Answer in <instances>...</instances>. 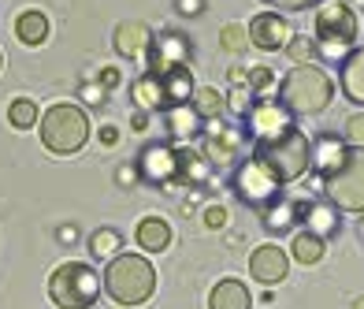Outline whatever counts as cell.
Instances as JSON below:
<instances>
[{"instance_id": "7402d4cb", "label": "cell", "mask_w": 364, "mask_h": 309, "mask_svg": "<svg viewBox=\"0 0 364 309\" xmlns=\"http://www.w3.org/2000/svg\"><path fill=\"white\" fill-rule=\"evenodd\" d=\"M346 153H350V145H346V138H335V135H323L316 145H312V164H316L323 175L327 172H335L342 160H346Z\"/></svg>"}, {"instance_id": "5bb4252c", "label": "cell", "mask_w": 364, "mask_h": 309, "mask_svg": "<svg viewBox=\"0 0 364 309\" xmlns=\"http://www.w3.org/2000/svg\"><path fill=\"white\" fill-rule=\"evenodd\" d=\"M138 172L149 183H175V150L171 145H149L138 157Z\"/></svg>"}, {"instance_id": "7bdbcfd3", "label": "cell", "mask_w": 364, "mask_h": 309, "mask_svg": "<svg viewBox=\"0 0 364 309\" xmlns=\"http://www.w3.org/2000/svg\"><path fill=\"white\" fill-rule=\"evenodd\" d=\"M56 239H60V242H68V246H71V242L78 239V227H75V224H68V227H60V231H56Z\"/></svg>"}, {"instance_id": "d6a6232c", "label": "cell", "mask_w": 364, "mask_h": 309, "mask_svg": "<svg viewBox=\"0 0 364 309\" xmlns=\"http://www.w3.org/2000/svg\"><path fill=\"white\" fill-rule=\"evenodd\" d=\"M250 90H253V97H264V93H272L275 90V75H272V68H250Z\"/></svg>"}, {"instance_id": "44dd1931", "label": "cell", "mask_w": 364, "mask_h": 309, "mask_svg": "<svg viewBox=\"0 0 364 309\" xmlns=\"http://www.w3.org/2000/svg\"><path fill=\"white\" fill-rule=\"evenodd\" d=\"M138 112H153V108H168V97H164V78L156 75H141L134 86H130Z\"/></svg>"}, {"instance_id": "4316f807", "label": "cell", "mask_w": 364, "mask_h": 309, "mask_svg": "<svg viewBox=\"0 0 364 309\" xmlns=\"http://www.w3.org/2000/svg\"><path fill=\"white\" fill-rule=\"evenodd\" d=\"M294 261H301V265H320L323 261V239L320 235H312V231H297L294 235Z\"/></svg>"}, {"instance_id": "5b68a950", "label": "cell", "mask_w": 364, "mask_h": 309, "mask_svg": "<svg viewBox=\"0 0 364 309\" xmlns=\"http://www.w3.org/2000/svg\"><path fill=\"white\" fill-rule=\"evenodd\" d=\"M101 290H105L101 276L86 261H63L48 276V298L60 309H90Z\"/></svg>"}, {"instance_id": "7a4b0ae2", "label": "cell", "mask_w": 364, "mask_h": 309, "mask_svg": "<svg viewBox=\"0 0 364 309\" xmlns=\"http://www.w3.org/2000/svg\"><path fill=\"white\" fill-rule=\"evenodd\" d=\"M253 160H260V164L279 179V187L297 183V179H305V172L312 168V142L290 127L287 135L260 138L257 150H253Z\"/></svg>"}, {"instance_id": "ab89813d", "label": "cell", "mask_w": 364, "mask_h": 309, "mask_svg": "<svg viewBox=\"0 0 364 309\" xmlns=\"http://www.w3.org/2000/svg\"><path fill=\"white\" fill-rule=\"evenodd\" d=\"M115 179H119L123 187H130V183H138V179H141V172L138 168H119V172H115Z\"/></svg>"}, {"instance_id": "9a60e30c", "label": "cell", "mask_w": 364, "mask_h": 309, "mask_svg": "<svg viewBox=\"0 0 364 309\" xmlns=\"http://www.w3.org/2000/svg\"><path fill=\"white\" fill-rule=\"evenodd\" d=\"M112 41H115V53H119V56L138 60V56L149 53V45H153V30H149L141 19H127V23L115 26V38Z\"/></svg>"}, {"instance_id": "d6986e66", "label": "cell", "mask_w": 364, "mask_h": 309, "mask_svg": "<svg viewBox=\"0 0 364 309\" xmlns=\"http://www.w3.org/2000/svg\"><path fill=\"white\" fill-rule=\"evenodd\" d=\"M338 83H342V93L350 97V101L364 105V48H357V53H350L342 60Z\"/></svg>"}, {"instance_id": "f6af8a7d", "label": "cell", "mask_w": 364, "mask_h": 309, "mask_svg": "<svg viewBox=\"0 0 364 309\" xmlns=\"http://www.w3.org/2000/svg\"><path fill=\"white\" fill-rule=\"evenodd\" d=\"M353 309H364V295H360V298H353Z\"/></svg>"}, {"instance_id": "8992f818", "label": "cell", "mask_w": 364, "mask_h": 309, "mask_svg": "<svg viewBox=\"0 0 364 309\" xmlns=\"http://www.w3.org/2000/svg\"><path fill=\"white\" fill-rule=\"evenodd\" d=\"M323 198L342 213H364V145H350L342 164L323 175Z\"/></svg>"}, {"instance_id": "ee69618b", "label": "cell", "mask_w": 364, "mask_h": 309, "mask_svg": "<svg viewBox=\"0 0 364 309\" xmlns=\"http://www.w3.org/2000/svg\"><path fill=\"white\" fill-rule=\"evenodd\" d=\"M130 123H134V131H145V127H149V116H145V112H134V120H130Z\"/></svg>"}, {"instance_id": "ffe728a7", "label": "cell", "mask_w": 364, "mask_h": 309, "mask_svg": "<svg viewBox=\"0 0 364 309\" xmlns=\"http://www.w3.org/2000/svg\"><path fill=\"white\" fill-rule=\"evenodd\" d=\"M175 179H178V183L201 187L205 179H208V160L201 153L186 150V145H178V150H175Z\"/></svg>"}, {"instance_id": "8d00e7d4", "label": "cell", "mask_w": 364, "mask_h": 309, "mask_svg": "<svg viewBox=\"0 0 364 309\" xmlns=\"http://www.w3.org/2000/svg\"><path fill=\"white\" fill-rule=\"evenodd\" d=\"M105 97H108V90H105L101 83H86V86H82V101H90V105H105Z\"/></svg>"}, {"instance_id": "f546056e", "label": "cell", "mask_w": 364, "mask_h": 309, "mask_svg": "<svg viewBox=\"0 0 364 309\" xmlns=\"http://www.w3.org/2000/svg\"><path fill=\"white\" fill-rule=\"evenodd\" d=\"M8 123L15 131H30V127H38V101H30V97H15L8 105Z\"/></svg>"}, {"instance_id": "ba28073f", "label": "cell", "mask_w": 364, "mask_h": 309, "mask_svg": "<svg viewBox=\"0 0 364 309\" xmlns=\"http://www.w3.org/2000/svg\"><path fill=\"white\" fill-rule=\"evenodd\" d=\"M235 190L245 205L264 209L279 198V179L260 164V160H245V164L235 172Z\"/></svg>"}, {"instance_id": "cb8c5ba5", "label": "cell", "mask_w": 364, "mask_h": 309, "mask_svg": "<svg viewBox=\"0 0 364 309\" xmlns=\"http://www.w3.org/2000/svg\"><path fill=\"white\" fill-rule=\"evenodd\" d=\"M260 216H264V227H272V231H287V227H294L297 220H301V209H297L294 201H287L283 194H279L272 205H264V209H260Z\"/></svg>"}, {"instance_id": "1f68e13d", "label": "cell", "mask_w": 364, "mask_h": 309, "mask_svg": "<svg viewBox=\"0 0 364 309\" xmlns=\"http://www.w3.org/2000/svg\"><path fill=\"white\" fill-rule=\"evenodd\" d=\"M220 41H223L227 53H242V48L250 45V30H245L242 23H227V26L220 30Z\"/></svg>"}, {"instance_id": "74e56055", "label": "cell", "mask_w": 364, "mask_h": 309, "mask_svg": "<svg viewBox=\"0 0 364 309\" xmlns=\"http://www.w3.org/2000/svg\"><path fill=\"white\" fill-rule=\"evenodd\" d=\"M264 4H272L279 11H301V8H312L316 0H264Z\"/></svg>"}, {"instance_id": "9c48e42d", "label": "cell", "mask_w": 364, "mask_h": 309, "mask_svg": "<svg viewBox=\"0 0 364 309\" xmlns=\"http://www.w3.org/2000/svg\"><path fill=\"white\" fill-rule=\"evenodd\" d=\"M190 68V41L182 34H160L149 45V75L168 78L171 71Z\"/></svg>"}, {"instance_id": "f35d334b", "label": "cell", "mask_w": 364, "mask_h": 309, "mask_svg": "<svg viewBox=\"0 0 364 309\" xmlns=\"http://www.w3.org/2000/svg\"><path fill=\"white\" fill-rule=\"evenodd\" d=\"M119 78H123L119 68H101V86L105 90H115V86H119Z\"/></svg>"}, {"instance_id": "bcb514c9", "label": "cell", "mask_w": 364, "mask_h": 309, "mask_svg": "<svg viewBox=\"0 0 364 309\" xmlns=\"http://www.w3.org/2000/svg\"><path fill=\"white\" fill-rule=\"evenodd\" d=\"M360 239H364V213H360Z\"/></svg>"}, {"instance_id": "4fadbf2b", "label": "cell", "mask_w": 364, "mask_h": 309, "mask_svg": "<svg viewBox=\"0 0 364 309\" xmlns=\"http://www.w3.org/2000/svg\"><path fill=\"white\" fill-rule=\"evenodd\" d=\"M250 127L260 135V138H275V135H287L294 127V112L283 105V101H257L253 112H250Z\"/></svg>"}, {"instance_id": "3957f363", "label": "cell", "mask_w": 364, "mask_h": 309, "mask_svg": "<svg viewBox=\"0 0 364 309\" xmlns=\"http://www.w3.org/2000/svg\"><path fill=\"white\" fill-rule=\"evenodd\" d=\"M335 97V78H331L320 63H297L279 86V101H283L294 116H320Z\"/></svg>"}, {"instance_id": "603a6c76", "label": "cell", "mask_w": 364, "mask_h": 309, "mask_svg": "<svg viewBox=\"0 0 364 309\" xmlns=\"http://www.w3.org/2000/svg\"><path fill=\"white\" fill-rule=\"evenodd\" d=\"M15 38H19L23 45H30V48L45 45V38H48V19H45V11L26 8L19 19H15Z\"/></svg>"}, {"instance_id": "30bf717a", "label": "cell", "mask_w": 364, "mask_h": 309, "mask_svg": "<svg viewBox=\"0 0 364 309\" xmlns=\"http://www.w3.org/2000/svg\"><path fill=\"white\" fill-rule=\"evenodd\" d=\"M290 41H294V30L287 23V15H279V11L253 15V23H250V45L264 48V53H275V48H287Z\"/></svg>"}, {"instance_id": "4dcf8cb0", "label": "cell", "mask_w": 364, "mask_h": 309, "mask_svg": "<svg viewBox=\"0 0 364 309\" xmlns=\"http://www.w3.org/2000/svg\"><path fill=\"white\" fill-rule=\"evenodd\" d=\"M253 105H257V97H253L250 86H230V93H227V108L235 112V116H250Z\"/></svg>"}, {"instance_id": "d590c367", "label": "cell", "mask_w": 364, "mask_h": 309, "mask_svg": "<svg viewBox=\"0 0 364 309\" xmlns=\"http://www.w3.org/2000/svg\"><path fill=\"white\" fill-rule=\"evenodd\" d=\"M205 227H208V231H220V227H227V209H223V205H208V209H205Z\"/></svg>"}, {"instance_id": "52a82bcc", "label": "cell", "mask_w": 364, "mask_h": 309, "mask_svg": "<svg viewBox=\"0 0 364 309\" xmlns=\"http://www.w3.org/2000/svg\"><path fill=\"white\" fill-rule=\"evenodd\" d=\"M316 48L323 56H346L357 41V15L350 4H323L316 11Z\"/></svg>"}, {"instance_id": "7c38bea8", "label": "cell", "mask_w": 364, "mask_h": 309, "mask_svg": "<svg viewBox=\"0 0 364 309\" xmlns=\"http://www.w3.org/2000/svg\"><path fill=\"white\" fill-rule=\"evenodd\" d=\"M287 268H290V257H287V250H279L275 242H264V246H257L253 257H250L253 280L264 283V287H279L287 280Z\"/></svg>"}, {"instance_id": "836d02e7", "label": "cell", "mask_w": 364, "mask_h": 309, "mask_svg": "<svg viewBox=\"0 0 364 309\" xmlns=\"http://www.w3.org/2000/svg\"><path fill=\"white\" fill-rule=\"evenodd\" d=\"M287 53H290L294 68H297V63H312V53H316V45H312L309 38H294V41L287 45Z\"/></svg>"}, {"instance_id": "d4e9b609", "label": "cell", "mask_w": 364, "mask_h": 309, "mask_svg": "<svg viewBox=\"0 0 364 309\" xmlns=\"http://www.w3.org/2000/svg\"><path fill=\"white\" fill-rule=\"evenodd\" d=\"M168 131L171 138H193V135H201V116L193 112V105H171L168 108Z\"/></svg>"}, {"instance_id": "7dc6e473", "label": "cell", "mask_w": 364, "mask_h": 309, "mask_svg": "<svg viewBox=\"0 0 364 309\" xmlns=\"http://www.w3.org/2000/svg\"><path fill=\"white\" fill-rule=\"evenodd\" d=\"M0 63H4V56H0Z\"/></svg>"}, {"instance_id": "e0dca14e", "label": "cell", "mask_w": 364, "mask_h": 309, "mask_svg": "<svg viewBox=\"0 0 364 309\" xmlns=\"http://www.w3.org/2000/svg\"><path fill=\"white\" fill-rule=\"evenodd\" d=\"M134 242H138L141 250H149V253L168 250V246H171V227H168V220H160V216H145V220H138V227H134Z\"/></svg>"}, {"instance_id": "8fae6325", "label": "cell", "mask_w": 364, "mask_h": 309, "mask_svg": "<svg viewBox=\"0 0 364 309\" xmlns=\"http://www.w3.org/2000/svg\"><path fill=\"white\" fill-rule=\"evenodd\" d=\"M205 160L208 164H235L242 157V131L238 127H227L220 120H208V131H205Z\"/></svg>"}, {"instance_id": "f1b7e54d", "label": "cell", "mask_w": 364, "mask_h": 309, "mask_svg": "<svg viewBox=\"0 0 364 309\" xmlns=\"http://www.w3.org/2000/svg\"><path fill=\"white\" fill-rule=\"evenodd\" d=\"M164 97H168V108L171 105H186L193 97V78H190V68L182 71H171L168 78H164Z\"/></svg>"}, {"instance_id": "b9f144b4", "label": "cell", "mask_w": 364, "mask_h": 309, "mask_svg": "<svg viewBox=\"0 0 364 309\" xmlns=\"http://www.w3.org/2000/svg\"><path fill=\"white\" fill-rule=\"evenodd\" d=\"M101 142H105V145H115V142H119V127L105 123V127H101Z\"/></svg>"}, {"instance_id": "277c9868", "label": "cell", "mask_w": 364, "mask_h": 309, "mask_svg": "<svg viewBox=\"0 0 364 309\" xmlns=\"http://www.w3.org/2000/svg\"><path fill=\"white\" fill-rule=\"evenodd\" d=\"M86 142H90V120H86V112H82L78 105L60 101V105H53L41 116V145L48 153L71 157Z\"/></svg>"}, {"instance_id": "60d3db41", "label": "cell", "mask_w": 364, "mask_h": 309, "mask_svg": "<svg viewBox=\"0 0 364 309\" xmlns=\"http://www.w3.org/2000/svg\"><path fill=\"white\" fill-rule=\"evenodd\" d=\"M178 8H182V15H201L205 0H178Z\"/></svg>"}, {"instance_id": "e575fe53", "label": "cell", "mask_w": 364, "mask_h": 309, "mask_svg": "<svg viewBox=\"0 0 364 309\" xmlns=\"http://www.w3.org/2000/svg\"><path fill=\"white\" fill-rule=\"evenodd\" d=\"M342 138H346V145H364V112H357V116L346 120Z\"/></svg>"}, {"instance_id": "83f0119b", "label": "cell", "mask_w": 364, "mask_h": 309, "mask_svg": "<svg viewBox=\"0 0 364 309\" xmlns=\"http://www.w3.org/2000/svg\"><path fill=\"white\" fill-rule=\"evenodd\" d=\"M123 250V235L115 231V227H97L90 235V253L101 257V261H112V257H119Z\"/></svg>"}, {"instance_id": "2e32d148", "label": "cell", "mask_w": 364, "mask_h": 309, "mask_svg": "<svg viewBox=\"0 0 364 309\" xmlns=\"http://www.w3.org/2000/svg\"><path fill=\"white\" fill-rule=\"evenodd\" d=\"M250 305H253L250 287H245L242 280H235V276L220 280L208 295V309H250Z\"/></svg>"}, {"instance_id": "484cf974", "label": "cell", "mask_w": 364, "mask_h": 309, "mask_svg": "<svg viewBox=\"0 0 364 309\" xmlns=\"http://www.w3.org/2000/svg\"><path fill=\"white\" fill-rule=\"evenodd\" d=\"M190 105H193V112H197L201 120H220L223 108H227V97H223L216 86H201V90H193Z\"/></svg>"}, {"instance_id": "ac0fdd59", "label": "cell", "mask_w": 364, "mask_h": 309, "mask_svg": "<svg viewBox=\"0 0 364 309\" xmlns=\"http://www.w3.org/2000/svg\"><path fill=\"white\" fill-rule=\"evenodd\" d=\"M301 220H305V231L320 235V239H327V235H335V231H338V209L331 205L327 198H323V201H312V205H305Z\"/></svg>"}, {"instance_id": "6da1fadb", "label": "cell", "mask_w": 364, "mask_h": 309, "mask_svg": "<svg viewBox=\"0 0 364 309\" xmlns=\"http://www.w3.org/2000/svg\"><path fill=\"white\" fill-rule=\"evenodd\" d=\"M101 283H105V295L115 305H127V309L145 305L156 290V268L149 265L141 253H119L108 261Z\"/></svg>"}]
</instances>
